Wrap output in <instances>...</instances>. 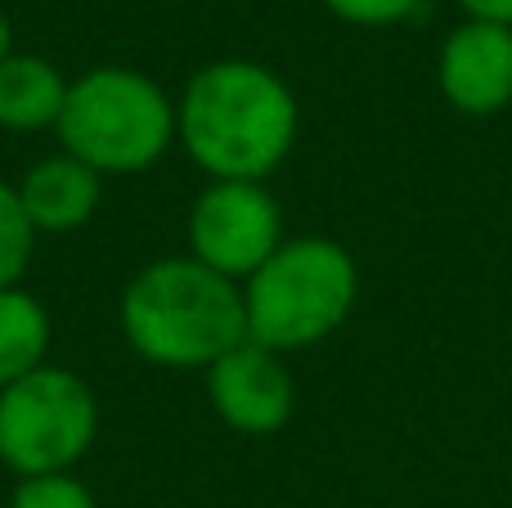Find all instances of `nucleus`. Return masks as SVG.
Returning a JSON list of instances; mask_svg holds the SVG:
<instances>
[{
  "mask_svg": "<svg viewBox=\"0 0 512 508\" xmlns=\"http://www.w3.org/2000/svg\"><path fill=\"white\" fill-rule=\"evenodd\" d=\"M9 54H18V45H14V23H9V14H0V63H5Z\"/></svg>",
  "mask_w": 512,
  "mask_h": 508,
  "instance_id": "obj_16",
  "label": "nucleus"
},
{
  "mask_svg": "<svg viewBox=\"0 0 512 508\" xmlns=\"http://www.w3.org/2000/svg\"><path fill=\"white\" fill-rule=\"evenodd\" d=\"M54 320L50 306L23 284L0 293V387L27 378L32 369L50 365Z\"/></svg>",
  "mask_w": 512,
  "mask_h": 508,
  "instance_id": "obj_11",
  "label": "nucleus"
},
{
  "mask_svg": "<svg viewBox=\"0 0 512 508\" xmlns=\"http://www.w3.org/2000/svg\"><path fill=\"white\" fill-rule=\"evenodd\" d=\"M207 405L225 428L243 437H274L297 414V378L288 369V356L243 338L203 374Z\"/></svg>",
  "mask_w": 512,
  "mask_h": 508,
  "instance_id": "obj_7",
  "label": "nucleus"
},
{
  "mask_svg": "<svg viewBox=\"0 0 512 508\" xmlns=\"http://www.w3.org/2000/svg\"><path fill=\"white\" fill-rule=\"evenodd\" d=\"M14 194L36 234H77L95 221L99 203H104V176L59 149L32 162L14 185Z\"/></svg>",
  "mask_w": 512,
  "mask_h": 508,
  "instance_id": "obj_9",
  "label": "nucleus"
},
{
  "mask_svg": "<svg viewBox=\"0 0 512 508\" xmlns=\"http://www.w3.org/2000/svg\"><path fill=\"white\" fill-rule=\"evenodd\" d=\"M333 18L351 27H396L423 9V0H319Z\"/></svg>",
  "mask_w": 512,
  "mask_h": 508,
  "instance_id": "obj_14",
  "label": "nucleus"
},
{
  "mask_svg": "<svg viewBox=\"0 0 512 508\" xmlns=\"http://www.w3.org/2000/svg\"><path fill=\"white\" fill-rule=\"evenodd\" d=\"M360 297V266L351 248L328 234H288L274 257L243 279L248 338L292 356L319 347L346 324Z\"/></svg>",
  "mask_w": 512,
  "mask_h": 508,
  "instance_id": "obj_4",
  "label": "nucleus"
},
{
  "mask_svg": "<svg viewBox=\"0 0 512 508\" xmlns=\"http://www.w3.org/2000/svg\"><path fill=\"white\" fill-rule=\"evenodd\" d=\"M436 86L463 117H499L512 104V27L459 18L436 50Z\"/></svg>",
  "mask_w": 512,
  "mask_h": 508,
  "instance_id": "obj_8",
  "label": "nucleus"
},
{
  "mask_svg": "<svg viewBox=\"0 0 512 508\" xmlns=\"http://www.w3.org/2000/svg\"><path fill=\"white\" fill-rule=\"evenodd\" d=\"M463 18H481V23H504L512 27V0H454Z\"/></svg>",
  "mask_w": 512,
  "mask_h": 508,
  "instance_id": "obj_15",
  "label": "nucleus"
},
{
  "mask_svg": "<svg viewBox=\"0 0 512 508\" xmlns=\"http://www.w3.org/2000/svg\"><path fill=\"white\" fill-rule=\"evenodd\" d=\"M36 239H41V234H36L32 221H27V212H23V203H18L14 185H5V180H0V293L23 284L27 266H32Z\"/></svg>",
  "mask_w": 512,
  "mask_h": 508,
  "instance_id": "obj_12",
  "label": "nucleus"
},
{
  "mask_svg": "<svg viewBox=\"0 0 512 508\" xmlns=\"http://www.w3.org/2000/svg\"><path fill=\"white\" fill-rule=\"evenodd\" d=\"M59 149L104 180L140 176L176 149V99L140 68L99 63L68 81Z\"/></svg>",
  "mask_w": 512,
  "mask_h": 508,
  "instance_id": "obj_3",
  "label": "nucleus"
},
{
  "mask_svg": "<svg viewBox=\"0 0 512 508\" xmlns=\"http://www.w3.org/2000/svg\"><path fill=\"white\" fill-rule=\"evenodd\" d=\"M99 437V396L81 374L41 365L0 387V464L18 477L72 473Z\"/></svg>",
  "mask_w": 512,
  "mask_h": 508,
  "instance_id": "obj_5",
  "label": "nucleus"
},
{
  "mask_svg": "<svg viewBox=\"0 0 512 508\" xmlns=\"http://www.w3.org/2000/svg\"><path fill=\"white\" fill-rule=\"evenodd\" d=\"M122 338L144 365L171 374H207L248 338L243 284L207 270L189 252L140 266L117 302Z\"/></svg>",
  "mask_w": 512,
  "mask_h": 508,
  "instance_id": "obj_2",
  "label": "nucleus"
},
{
  "mask_svg": "<svg viewBox=\"0 0 512 508\" xmlns=\"http://www.w3.org/2000/svg\"><path fill=\"white\" fill-rule=\"evenodd\" d=\"M283 239V207L261 180H207L189 207V257L234 284L252 279Z\"/></svg>",
  "mask_w": 512,
  "mask_h": 508,
  "instance_id": "obj_6",
  "label": "nucleus"
},
{
  "mask_svg": "<svg viewBox=\"0 0 512 508\" xmlns=\"http://www.w3.org/2000/svg\"><path fill=\"white\" fill-rule=\"evenodd\" d=\"M292 86L256 59H212L176 99V144L212 180H270L297 144Z\"/></svg>",
  "mask_w": 512,
  "mask_h": 508,
  "instance_id": "obj_1",
  "label": "nucleus"
},
{
  "mask_svg": "<svg viewBox=\"0 0 512 508\" xmlns=\"http://www.w3.org/2000/svg\"><path fill=\"white\" fill-rule=\"evenodd\" d=\"M68 81L59 63L41 59V54H9L0 63V131L32 135L54 131L68 99Z\"/></svg>",
  "mask_w": 512,
  "mask_h": 508,
  "instance_id": "obj_10",
  "label": "nucleus"
},
{
  "mask_svg": "<svg viewBox=\"0 0 512 508\" xmlns=\"http://www.w3.org/2000/svg\"><path fill=\"white\" fill-rule=\"evenodd\" d=\"M9 508H99L95 491L77 473H45V477H18Z\"/></svg>",
  "mask_w": 512,
  "mask_h": 508,
  "instance_id": "obj_13",
  "label": "nucleus"
}]
</instances>
